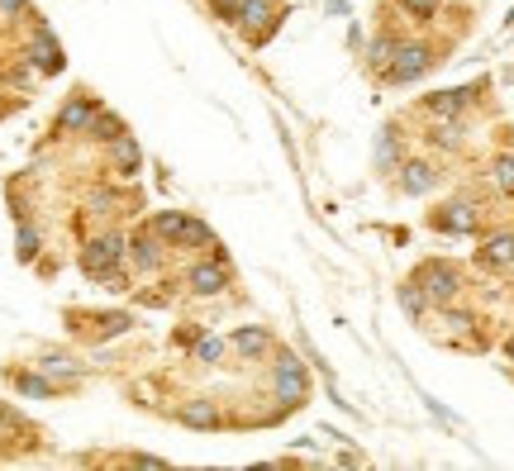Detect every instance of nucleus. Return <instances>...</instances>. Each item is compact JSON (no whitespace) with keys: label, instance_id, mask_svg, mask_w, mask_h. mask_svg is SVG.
I'll return each mask as SVG.
<instances>
[{"label":"nucleus","instance_id":"obj_1","mask_svg":"<svg viewBox=\"0 0 514 471\" xmlns=\"http://www.w3.org/2000/svg\"><path fill=\"white\" fill-rule=\"evenodd\" d=\"M272 385H276L281 410L305 405V395H310V372H305V362L295 358V352H281V358H276V372H272Z\"/></svg>","mask_w":514,"mask_h":471},{"label":"nucleus","instance_id":"obj_2","mask_svg":"<svg viewBox=\"0 0 514 471\" xmlns=\"http://www.w3.org/2000/svg\"><path fill=\"white\" fill-rule=\"evenodd\" d=\"M414 281H419V285H424V295H428V300H438V305H453L457 291H462V272H457L453 262H443V258L419 262V267H414Z\"/></svg>","mask_w":514,"mask_h":471},{"label":"nucleus","instance_id":"obj_3","mask_svg":"<svg viewBox=\"0 0 514 471\" xmlns=\"http://www.w3.org/2000/svg\"><path fill=\"white\" fill-rule=\"evenodd\" d=\"M120 258H124V239L120 233H101V239H91L86 248H81V272L86 276H95V281H105L114 267H120Z\"/></svg>","mask_w":514,"mask_h":471},{"label":"nucleus","instance_id":"obj_4","mask_svg":"<svg viewBox=\"0 0 514 471\" xmlns=\"http://www.w3.org/2000/svg\"><path fill=\"white\" fill-rule=\"evenodd\" d=\"M428 67H434V48H428V43H401V48H395V62L386 67V81L410 86V81H419Z\"/></svg>","mask_w":514,"mask_h":471},{"label":"nucleus","instance_id":"obj_5","mask_svg":"<svg viewBox=\"0 0 514 471\" xmlns=\"http://www.w3.org/2000/svg\"><path fill=\"white\" fill-rule=\"evenodd\" d=\"M124 258H129V267H134V272H143V276L162 272V243H158L153 224H148V229H139L134 239L124 243Z\"/></svg>","mask_w":514,"mask_h":471},{"label":"nucleus","instance_id":"obj_6","mask_svg":"<svg viewBox=\"0 0 514 471\" xmlns=\"http://www.w3.org/2000/svg\"><path fill=\"white\" fill-rule=\"evenodd\" d=\"M24 58L34 62L39 72H48V77H53V72H62V67H68V58H62L58 39H53V33H48L43 24L34 29V39H29V53H24Z\"/></svg>","mask_w":514,"mask_h":471},{"label":"nucleus","instance_id":"obj_7","mask_svg":"<svg viewBox=\"0 0 514 471\" xmlns=\"http://www.w3.org/2000/svg\"><path fill=\"white\" fill-rule=\"evenodd\" d=\"M186 281H191L195 295H220L224 285H229V267L224 262H195L191 272H186Z\"/></svg>","mask_w":514,"mask_h":471},{"label":"nucleus","instance_id":"obj_8","mask_svg":"<svg viewBox=\"0 0 514 471\" xmlns=\"http://www.w3.org/2000/svg\"><path fill=\"white\" fill-rule=\"evenodd\" d=\"M176 419L186 429H220V405H214V400H186V405L176 410Z\"/></svg>","mask_w":514,"mask_h":471},{"label":"nucleus","instance_id":"obj_9","mask_svg":"<svg viewBox=\"0 0 514 471\" xmlns=\"http://www.w3.org/2000/svg\"><path fill=\"white\" fill-rule=\"evenodd\" d=\"M91 114H95V100H91V95H77V100H68V105H62L58 129H62V133H86Z\"/></svg>","mask_w":514,"mask_h":471},{"label":"nucleus","instance_id":"obj_10","mask_svg":"<svg viewBox=\"0 0 514 471\" xmlns=\"http://www.w3.org/2000/svg\"><path fill=\"white\" fill-rule=\"evenodd\" d=\"M110 162H114V172H120V177H134L143 167V148L129 139V133H120V139L110 143Z\"/></svg>","mask_w":514,"mask_h":471},{"label":"nucleus","instance_id":"obj_11","mask_svg":"<svg viewBox=\"0 0 514 471\" xmlns=\"http://www.w3.org/2000/svg\"><path fill=\"white\" fill-rule=\"evenodd\" d=\"M424 105H428V114H438V120H453V114H462L472 105V91L467 86H462V91H434Z\"/></svg>","mask_w":514,"mask_h":471},{"label":"nucleus","instance_id":"obj_12","mask_svg":"<svg viewBox=\"0 0 514 471\" xmlns=\"http://www.w3.org/2000/svg\"><path fill=\"white\" fill-rule=\"evenodd\" d=\"M401 186H405V195H424V191L438 186V172L428 162H405L401 167Z\"/></svg>","mask_w":514,"mask_h":471},{"label":"nucleus","instance_id":"obj_13","mask_svg":"<svg viewBox=\"0 0 514 471\" xmlns=\"http://www.w3.org/2000/svg\"><path fill=\"white\" fill-rule=\"evenodd\" d=\"M372 162H376V172H395V167H401V133L381 129V139L372 148Z\"/></svg>","mask_w":514,"mask_h":471},{"label":"nucleus","instance_id":"obj_14","mask_svg":"<svg viewBox=\"0 0 514 471\" xmlns=\"http://www.w3.org/2000/svg\"><path fill=\"white\" fill-rule=\"evenodd\" d=\"M481 262L486 267H514V233H491L486 248H481Z\"/></svg>","mask_w":514,"mask_h":471},{"label":"nucleus","instance_id":"obj_15","mask_svg":"<svg viewBox=\"0 0 514 471\" xmlns=\"http://www.w3.org/2000/svg\"><path fill=\"white\" fill-rule=\"evenodd\" d=\"M438 229L443 233H476V210L472 205H447L438 214Z\"/></svg>","mask_w":514,"mask_h":471},{"label":"nucleus","instance_id":"obj_16","mask_svg":"<svg viewBox=\"0 0 514 471\" xmlns=\"http://www.w3.org/2000/svg\"><path fill=\"white\" fill-rule=\"evenodd\" d=\"M267 348H272V333L267 329H239L234 333V352H239V358H262Z\"/></svg>","mask_w":514,"mask_h":471},{"label":"nucleus","instance_id":"obj_17","mask_svg":"<svg viewBox=\"0 0 514 471\" xmlns=\"http://www.w3.org/2000/svg\"><path fill=\"white\" fill-rule=\"evenodd\" d=\"M120 133H124V124L114 120V114H101V110H95L91 124H86V139H101V143H114Z\"/></svg>","mask_w":514,"mask_h":471},{"label":"nucleus","instance_id":"obj_18","mask_svg":"<svg viewBox=\"0 0 514 471\" xmlns=\"http://www.w3.org/2000/svg\"><path fill=\"white\" fill-rule=\"evenodd\" d=\"M395 48H401V39H391V33H381V39H372V48H367V62L376 67V72H386V67L395 62Z\"/></svg>","mask_w":514,"mask_h":471},{"label":"nucleus","instance_id":"obj_19","mask_svg":"<svg viewBox=\"0 0 514 471\" xmlns=\"http://www.w3.org/2000/svg\"><path fill=\"white\" fill-rule=\"evenodd\" d=\"M181 229H186V214H181V210H162L153 220V233H158V239H167V243H181Z\"/></svg>","mask_w":514,"mask_h":471},{"label":"nucleus","instance_id":"obj_20","mask_svg":"<svg viewBox=\"0 0 514 471\" xmlns=\"http://www.w3.org/2000/svg\"><path fill=\"white\" fill-rule=\"evenodd\" d=\"M176 248H214L210 224H201V220H191V214H186V229H181V243Z\"/></svg>","mask_w":514,"mask_h":471},{"label":"nucleus","instance_id":"obj_21","mask_svg":"<svg viewBox=\"0 0 514 471\" xmlns=\"http://www.w3.org/2000/svg\"><path fill=\"white\" fill-rule=\"evenodd\" d=\"M401 305H405L410 319H419V314L428 310V295H424V285H419V281H405V285H401Z\"/></svg>","mask_w":514,"mask_h":471},{"label":"nucleus","instance_id":"obj_22","mask_svg":"<svg viewBox=\"0 0 514 471\" xmlns=\"http://www.w3.org/2000/svg\"><path fill=\"white\" fill-rule=\"evenodd\" d=\"M14 385H20V395H34V400H48V395H53V381L39 376V372H20V376H14Z\"/></svg>","mask_w":514,"mask_h":471},{"label":"nucleus","instance_id":"obj_23","mask_svg":"<svg viewBox=\"0 0 514 471\" xmlns=\"http://www.w3.org/2000/svg\"><path fill=\"white\" fill-rule=\"evenodd\" d=\"M462 133H467V129H462L457 114H453V120H443L434 133H428V139H434V148H462Z\"/></svg>","mask_w":514,"mask_h":471},{"label":"nucleus","instance_id":"obj_24","mask_svg":"<svg viewBox=\"0 0 514 471\" xmlns=\"http://www.w3.org/2000/svg\"><path fill=\"white\" fill-rule=\"evenodd\" d=\"M224 352H229V343H224V339H201V343L191 348V358L201 362V367H210V362H220Z\"/></svg>","mask_w":514,"mask_h":471},{"label":"nucleus","instance_id":"obj_25","mask_svg":"<svg viewBox=\"0 0 514 471\" xmlns=\"http://www.w3.org/2000/svg\"><path fill=\"white\" fill-rule=\"evenodd\" d=\"M14 252H20V262H34L39 258V233L29 229V224H20V233H14Z\"/></svg>","mask_w":514,"mask_h":471},{"label":"nucleus","instance_id":"obj_26","mask_svg":"<svg viewBox=\"0 0 514 471\" xmlns=\"http://www.w3.org/2000/svg\"><path fill=\"white\" fill-rule=\"evenodd\" d=\"M491 177H495V186H500V191H509V195H514V158H509V153H505V158H495Z\"/></svg>","mask_w":514,"mask_h":471},{"label":"nucleus","instance_id":"obj_27","mask_svg":"<svg viewBox=\"0 0 514 471\" xmlns=\"http://www.w3.org/2000/svg\"><path fill=\"white\" fill-rule=\"evenodd\" d=\"M43 372H53V376H81V367L72 358H62V352H48L43 358Z\"/></svg>","mask_w":514,"mask_h":471},{"label":"nucleus","instance_id":"obj_28","mask_svg":"<svg viewBox=\"0 0 514 471\" xmlns=\"http://www.w3.org/2000/svg\"><path fill=\"white\" fill-rule=\"evenodd\" d=\"M34 72H39V67H34V62H14V67H10V86H14V91H24V86H34Z\"/></svg>","mask_w":514,"mask_h":471},{"label":"nucleus","instance_id":"obj_29","mask_svg":"<svg viewBox=\"0 0 514 471\" xmlns=\"http://www.w3.org/2000/svg\"><path fill=\"white\" fill-rule=\"evenodd\" d=\"M401 5L414 14V20H434V14H438V5H443V0H401Z\"/></svg>","mask_w":514,"mask_h":471},{"label":"nucleus","instance_id":"obj_30","mask_svg":"<svg viewBox=\"0 0 514 471\" xmlns=\"http://www.w3.org/2000/svg\"><path fill=\"white\" fill-rule=\"evenodd\" d=\"M129 329V314H105L101 319V333H110V339H114V333H124Z\"/></svg>","mask_w":514,"mask_h":471},{"label":"nucleus","instance_id":"obj_31","mask_svg":"<svg viewBox=\"0 0 514 471\" xmlns=\"http://www.w3.org/2000/svg\"><path fill=\"white\" fill-rule=\"evenodd\" d=\"M10 429H24V419L14 414L10 405H0V433H10Z\"/></svg>","mask_w":514,"mask_h":471},{"label":"nucleus","instance_id":"obj_32","mask_svg":"<svg viewBox=\"0 0 514 471\" xmlns=\"http://www.w3.org/2000/svg\"><path fill=\"white\" fill-rule=\"evenodd\" d=\"M447 324H453V329H472L476 319H472L467 310H447Z\"/></svg>","mask_w":514,"mask_h":471},{"label":"nucleus","instance_id":"obj_33","mask_svg":"<svg viewBox=\"0 0 514 471\" xmlns=\"http://www.w3.org/2000/svg\"><path fill=\"white\" fill-rule=\"evenodd\" d=\"M29 10V0H0V14H10V20H14V14H24Z\"/></svg>","mask_w":514,"mask_h":471},{"label":"nucleus","instance_id":"obj_34","mask_svg":"<svg viewBox=\"0 0 514 471\" xmlns=\"http://www.w3.org/2000/svg\"><path fill=\"white\" fill-rule=\"evenodd\" d=\"M129 462H134V466H167L162 457H143V452H139V457H129Z\"/></svg>","mask_w":514,"mask_h":471},{"label":"nucleus","instance_id":"obj_35","mask_svg":"<svg viewBox=\"0 0 514 471\" xmlns=\"http://www.w3.org/2000/svg\"><path fill=\"white\" fill-rule=\"evenodd\" d=\"M329 10H334V14H343V10H347V0H329Z\"/></svg>","mask_w":514,"mask_h":471},{"label":"nucleus","instance_id":"obj_36","mask_svg":"<svg viewBox=\"0 0 514 471\" xmlns=\"http://www.w3.org/2000/svg\"><path fill=\"white\" fill-rule=\"evenodd\" d=\"M505 358L514 362V333H509V339H505Z\"/></svg>","mask_w":514,"mask_h":471},{"label":"nucleus","instance_id":"obj_37","mask_svg":"<svg viewBox=\"0 0 514 471\" xmlns=\"http://www.w3.org/2000/svg\"><path fill=\"white\" fill-rule=\"evenodd\" d=\"M509 143H514V129H509Z\"/></svg>","mask_w":514,"mask_h":471}]
</instances>
